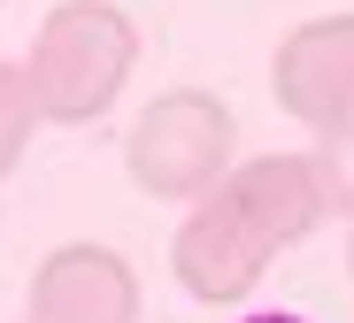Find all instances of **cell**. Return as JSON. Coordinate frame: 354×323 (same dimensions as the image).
Wrapping results in <instances>:
<instances>
[{
    "label": "cell",
    "instance_id": "277c9868",
    "mask_svg": "<svg viewBox=\"0 0 354 323\" xmlns=\"http://www.w3.org/2000/svg\"><path fill=\"white\" fill-rule=\"evenodd\" d=\"M24 323H139V270L100 239H70L31 270Z\"/></svg>",
    "mask_w": 354,
    "mask_h": 323
},
{
    "label": "cell",
    "instance_id": "7a4b0ae2",
    "mask_svg": "<svg viewBox=\"0 0 354 323\" xmlns=\"http://www.w3.org/2000/svg\"><path fill=\"white\" fill-rule=\"evenodd\" d=\"M231 147H239V116H231L208 85H169L154 93L131 131H124V169L147 201H201L231 177Z\"/></svg>",
    "mask_w": 354,
    "mask_h": 323
},
{
    "label": "cell",
    "instance_id": "ba28073f",
    "mask_svg": "<svg viewBox=\"0 0 354 323\" xmlns=\"http://www.w3.org/2000/svg\"><path fill=\"white\" fill-rule=\"evenodd\" d=\"M316 177H324V192H331V216L339 223H354V116L346 123H331V131H316Z\"/></svg>",
    "mask_w": 354,
    "mask_h": 323
},
{
    "label": "cell",
    "instance_id": "5b68a950",
    "mask_svg": "<svg viewBox=\"0 0 354 323\" xmlns=\"http://www.w3.org/2000/svg\"><path fill=\"white\" fill-rule=\"evenodd\" d=\"M270 93L292 123L331 131L354 116V16H316L292 24L270 54Z\"/></svg>",
    "mask_w": 354,
    "mask_h": 323
},
{
    "label": "cell",
    "instance_id": "30bf717a",
    "mask_svg": "<svg viewBox=\"0 0 354 323\" xmlns=\"http://www.w3.org/2000/svg\"><path fill=\"white\" fill-rule=\"evenodd\" d=\"M346 270H354V223H346Z\"/></svg>",
    "mask_w": 354,
    "mask_h": 323
},
{
    "label": "cell",
    "instance_id": "8992f818",
    "mask_svg": "<svg viewBox=\"0 0 354 323\" xmlns=\"http://www.w3.org/2000/svg\"><path fill=\"white\" fill-rule=\"evenodd\" d=\"M223 192L247 208V223L285 254L301 246L316 223H331V192L316 177V154H254V162H231Z\"/></svg>",
    "mask_w": 354,
    "mask_h": 323
},
{
    "label": "cell",
    "instance_id": "3957f363",
    "mask_svg": "<svg viewBox=\"0 0 354 323\" xmlns=\"http://www.w3.org/2000/svg\"><path fill=\"white\" fill-rule=\"evenodd\" d=\"M270 262H277V246L247 223V208L231 201L223 185L201 192V201L185 208V223H177V239H169L177 285H185L193 300H208V308H239L270 277Z\"/></svg>",
    "mask_w": 354,
    "mask_h": 323
},
{
    "label": "cell",
    "instance_id": "52a82bcc",
    "mask_svg": "<svg viewBox=\"0 0 354 323\" xmlns=\"http://www.w3.org/2000/svg\"><path fill=\"white\" fill-rule=\"evenodd\" d=\"M39 131V100H31V77H24V62H0V177H8L24 162Z\"/></svg>",
    "mask_w": 354,
    "mask_h": 323
},
{
    "label": "cell",
    "instance_id": "9c48e42d",
    "mask_svg": "<svg viewBox=\"0 0 354 323\" xmlns=\"http://www.w3.org/2000/svg\"><path fill=\"white\" fill-rule=\"evenodd\" d=\"M239 323H308V315H292V308H247Z\"/></svg>",
    "mask_w": 354,
    "mask_h": 323
},
{
    "label": "cell",
    "instance_id": "6da1fadb",
    "mask_svg": "<svg viewBox=\"0 0 354 323\" xmlns=\"http://www.w3.org/2000/svg\"><path fill=\"white\" fill-rule=\"evenodd\" d=\"M139 70V24L115 0H54L24 46V77L39 100V123L85 131L115 108V93Z\"/></svg>",
    "mask_w": 354,
    "mask_h": 323
}]
</instances>
